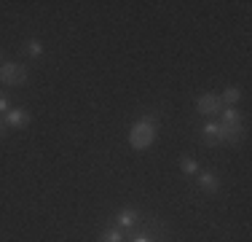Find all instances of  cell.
Instances as JSON below:
<instances>
[{
	"mask_svg": "<svg viewBox=\"0 0 252 242\" xmlns=\"http://www.w3.org/2000/svg\"><path fill=\"white\" fill-rule=\"evenodd\" d=\"M239 97H242V92H239V89L236 86H231V89H225V92H223V97H220V102H225V105H236V102H239Z\"/></svg>",
	"mask_w": 252,
	"mask_h": 242,
	"instance_id": "7",
	"label": "cell"
},
{
	"mask_svg": "<svg viewBox=\"0 0 252 242\" xmlns=\"http://www.w3.org/2000/svg\"><path fill=\"white\" fill-rule=\"evenodd\" d=\"M199 186H201V189H204V191H209V194H215V191H218V189H220V183H218V178H215V175H212V172H201V175H199Z\"/></svg>",
	"mask_w": 252,
	"mask_h": 242,
	"instance_id": "5",
	"label": "cell"
},
{
	"mask_svg": "<svg viewBox=\"0 0 252 242\" xmlns=\"http://www.w3.org/2000/svg\"><path fill=\"white\" fill-rule=\"evenodd\" d=\"M183 172H188V175H196V172H199V164H196L193 159H188V156H185V159H183Z\"/></svg>",
	"mask_w": 252,
	"mask_h": 242,
	"instance_id": "10",
	"label": "cell"
},
{
	"mask_svg": "<svg viewBox=\"0 0 252 242\" xmlns=\"http://www.w3.org/2000/svg\"><path fill=\"white\" fill-rule=\"evenodd\" d=\"M3 121L8 126H14V129H25V126L30 124V113L25 111V108H8V113L3 116Z\"/></svg>",
	"mask_w": 252,
	"mask_h": 242,
	"instance_id": "4",
	"label": "cell"
},
{
	"mask_svg": "<svg viewBox=\"0 0 252 242\" xmlns=\"http://www.w3.org/2000/svg\"><path fill=\"white\" fill-rule=\"evenodd\" d=\"M220 113H223L220 124H228V126H242V116H239L236 108H225V111H220Z\"/></svg>",
	"mask_w": 252,
	"mask_h": 242,
	"instance_id": "6",
	"label": "cell"
},
{
	"mask_svg": "<svg viewBox=\"0 0 252 242\" xmlns=\"http://www.w3.org/2000/svg\"><path fill=\"white\" fill-rule=\"evenodd\" d=\"M118 223H121V226H134L137 223V210H121V213H118Z\"/></svg>",
	"mask_w": 252,
	"mask_h": 242,
	"instance_id": "8",
	"label": "cell"
},
{
	"mask_svg": "<svg viewBox=\"0 0 252 242\" xmlns=\"http://www.w3.org/2000/svg\"><path fill=\"white\" fill-rule=\"evenodd\" d=\"M3 132H5V121L0 119V137H3Z\"/></svg>",
	"mask_w": 252,
	"mask_h": 242,
	"instance_id": "13",
	"label": "cell"
},
{
	"mask_svg": "<svg viewBox=\"0 0 252 242\" xmlns=\"http://www.w3.org/2000/svg\"><path fill=\"white\" fill-rule=\"evenodd\" d=\"M134 242H151V240H148V237H137Z\"/></svg>",
	"mask_w": 252,
	"mask_h": 242,
	"instance_id": "14",
	"label": "cell"
},
{
	"mask_svg": "<svg viewBox=\"0 0 252 242\" xmlns=\"http://www.w3.org/2000/svg\"><path fill=\"white\" fill-rule=\"evenodd\" d=\"M99 242H124V237H121V232H105L99 237Z\"/></svg>",
	"mask_w": 252,
	"mask_h": 242,
	"instance_id": "11",
	"label": "cell"
},
{
	"mask_svg": "<svg viewBox=\"0 0 252 242\" xmlns=\"http://www.w3.org/2000/svg\"><path fill=\"white\" fill-rule=\"evenodd\" d=\"M0 83L3 86H22V83H27V68L16 62H3L0 65Z\"/></svg>",
	"mask_w": 252,
	"mask_h": 242,
	"instance_id": "2",
	"label": "cell"
},
{
	"mask_svg": "<svg viewBox=\"0 0 252 242\" xmlns=\"http://www.w3.org/2000/svg\"><path fill=\"white\" fill-rule=\"evenodd\" d=\"M196 111H199L201 116H215V113L223 111V102H220L218 94H204V97H199V102H196Z\"/></svg>",
	"mask_w": 252,
	"mask_h": 242,
	"instance_id": "3",
	"label": "cell"
},
{
	"mask_svg": "<svg viewBox=\"0 0 252 242\" xmlns=\"http://www.w3.org/2000/svg\"><path fill=\"white\" fill-rule=\"evenodd\" d=\"M153 140H156V124H153V116H151V119L137 121V124L131 126V132H129V145H131V148L142 151V148H148V145H153Z\"/></svg>",
	"mask_w": 252,
	"mask_h": 242,
	"instance_id": "1",
	"label": "cell"
},
{
	"mask_svg": "<svg viewBox=\"0 0 252 242\" xmlns=\"http://www.w3.org/2000/svg\"><path fill=\"white\" fill-rule=\"evenodd\" d=\"M0 113H8V100L3 94H0Z\"/></svg>",
	"mask_w": 252,
	"mask_h": 242,
	"instance_id": "12",
	"label": "cell"
},
{
	"mask_svg": "<svg viewBox=\"0 0 252 242\" xmlns=\"http://www.w3.org/2000/svg\"><path fill=\"white\" fill-rule=\"evenodd\" d=\"M25 51L30 54V57H40V54H43V43H40V40H27Z\"/></svg>",
	"mask_w": 252,
	"mask_h": 242,
	"instance_id": "9",
	"label": "cell"
},
{
	"mask_svg": "<svg viewBox=\"0 0 252 242\" xmlns=\"http://www.w3.org/2000/svg\"><path fill=\"white\" fill-rule=\"evenodd\" d=\"M0 65H3V51H0Z\"/></svg>",
	"mask_w": 252,
	"mask_h": 242,
	"instance_id": "15",
	"label": "cell"
}]
</instances>
